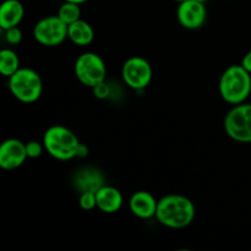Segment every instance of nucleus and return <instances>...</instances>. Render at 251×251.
I'll list each match as a JSON object with an SVG mask.
<instances>
[{
  "label": "nucleus",
  "instance_id": "dca6fc26",
  "mask_svg": "<svg viewBox=\"0 0 251 251\" xmlns=\"http://www.w3.org/2000/svg\"><path fill=\"white\" fill-rule=\"evenodd\" d=\"M20 66V58L16 51L10 48H4L0 51V74L9 78L14 75Z\"/></svg>",
  "mask_w": 251,
  "mask_h": 251
},
{
  "label": "nucleus",
  "instance_id": "a878e982",
  "mask_svg": "<svg viewBox=\"0 0 251 251\" xmlns=\"http://www.w3.org/2000/svg\"><path fill=\"white\" fill-rule=\"evenodd\" d=\"M174 1H176V2H181V1H184V0H174Z\"/></svg>",
  "mask_w": 251,
  "mask_h": 251
},
{
  "label": "nucleus",
  "instance_id": "9b49d317",
  "mask_svg": "<svg viewBox=\"0 0 251 251\" xmlns=\"http://www.w3.org/2000/svg\"><path fill=\"white\" fill-rule=\"evenodd\" d=\"M157 205H158V200H156V198L149 191L139 190L130 196V211L135 217L141 218V220H150L152 217H156Z\"/></svg>",
  "mask_w": 251,
  "mask_h": 251
},
{
  "label": "nucleus",
  "instance_id": "f3484780",
  "mask_svg": "<svg viewBox=\"0 0 251 251\" xmlns=\"http://www.w3.org/2000/svg\"><path fill=\"white\" fill-rule=\"evenodd\" d=\"M81 5L76 4V2L71 1H64L63 4L59 6L58 16L65 22L66 25H70L73 22L77 21L81 19Z\"/></svg>",
  "mask_w": 251,
  "mask_h": 251
},
{
  "label": "nucleus",
  "instance_id": "f8f14e48",
  "mask_svg": "<svg viewBox=\"0 0 251 251\" xmlns=\"http://www.w3.org/2000/svg\"><path fill=\"white\" fill-rule=\"evenodd\" d=\"M75 189L80 193L85 191H97L98 189L105 185V179L102 172L93 167H83L75 173L73 179Z\"/></svg>",
  "mask_w": 251,
  "mask_h": 251
},
{
  "label": "nucleus",
  "instance_id": "b1692460",
  "mask_svg": "<svg viewBox=\"0 0 251 251\" xmlns=\"http://www.w3.org/2000/svg\"><path fill=\"white\" fill-rule=\"evenodd\" d=\"M64 1H71V2H76V4H85L86 1H88V0H64Z\"/></svg>",
  "mask_w": 251,
  "mask_h": 251
},
{
  "label": "nucleus",
  "instance_id": "6e6552de",
  "mask_svg": "<svg viewBox=\"0 0 251 251\" xmlns=\"http://www.w3.org/2000/svg\"><path fill=\"white\" fill-rule=\"evenodd\" d=\"M153 76V70L149 61L142 56H131L123 64L122 77L127 87L142 91L149 87Z\"/></svg>",
  "mask_w": 251,
  "mask_h": 251
},
{
  "label": "nucleus",
  "instance_id": "7ed1b4c3",
  "mask_svg": "<svg viewBox=\"0 0 251 251\" xmlns=\"http://www.w3.org/2000/svg\"><path fill=\"white\" fill-rule=\"evenodd\" d=\"M47 153L58 161L76 158L80 140L74 131L64 125H51L46 130L42 140Z\"/></svg>",
  "mask_w": 251,
  "mask_h": 251
},
{
  "label": "nucleus",
  "instance_id": "aec40b11",
  "mask_svg": "<svg viewBox=\"0 0 251 251\" xmlns=\"http://www.w3.org/2000/svg\"><path fill=\"white\" fill-rule=\"evenodd\" d=\"M5 39L11 46H17L22 41V31L19 26L5 29Z\"/></svg>",
  "mask_w": 251,
  "mask_h": 251
},
{
  "label": "nucleus",
  "instance_id": "f03ea898",
  "mask_svg": "<svg viewBox=\"0 0 251 251\" xmlns=\"http://www.w3.org/2000/svg\"><path fill=\"white\" fill-rule=\"evenodd\" d=\"M218 91L225 102L235 105L247 102L251 93V74L242 65H230L221 75Z\"/></svg>",
  "mask_w": 251,
  "mask_h": 251
},
{
  "label": "nucleus",
  "instance_id": "4468645a",
  "mask_svg": "<svg viewBox=\"0 0 251 251\" xmlns=\"http://www.w3.org/2000/svg\"><path fill=\"white\" fill-rule=\"evenodd\" d=\"M25 17V7L20 0H5L0 6V27L1 29L20 26Z\"/></svg>",
  "mask_w": 251,
  "mask_h": 251
},
{
  "label": "nucleus",
  "instance_id": "39448f33",
  "mask_svg": "<svg viewBox=\"0 0 251 251\" xmlns=\"http://www.w3.org/2000/svg\"><path fill=\"white\" fill-rule=\"evenodd\" d=\"M76 78L86 87L93 88L105 81L107 66L102 56L93 51H86L78 55L74 65Z\"/></svg>",
  "mask_w": 251,
  "mask_h": 251
},
{
  "label": "nucleus",
  "instance_id": "412c9836",
  "mask_svg": "<svg viewBox=\"0 0 251 251\" xmlns=\"http://www.w3.org/2000/svg\"><path fill=\"white\" fill-rule=\"evenodd\" d=\"M92 90L93 95H95V97L98 98V100H105V98H108L110 96V86L108 85L105 81L98 83V85L95 86Z\"/></svg>",
  "mask_w": 251,
  "mask_h": 251
},
{
  "label": "nucleus",
  "instance_id": "0eeeda50",
  "mask_svg": "<svg viewBox=\"0 0 251 251\" xmlns=\"http://www.w3.org/2000/svg\"><path fill=\"white\" fill-rule=\"evenodd\" d=\"M33 37L41 46L58 47L68 39V25L58 15L46 16L34 25Z\"/></svg>",
  "mask_w": 251,
  "mask_h": 251
},
{
  "label": "nucleus",
  "instance_id": "9d476101",
  "mask_svg": "<svg viewBox=\"0 0 251 251\" xmlns=\"http://www.w3.org/2000/svg\"><path fill=\"white\" fill-rule=\"evenodd\" d=\"M28 158L26 144L19 139H7L0 145V167L4 171L20 168Z\"/></svg>",
  "mask_w": 251,
  "mask_h": 251
},
{
  "label": "nucleus",
  "instance_id": "f257e3e1",
  "mask_svg": "<svg viewBox=\"0 0 251 251\" xmlns=\"http://www.w3.org/2000/svg\"><path fill=\"white\" fill-rule=\"evenodd\" d=\"M195 216V205L186 196L169 194L158 200L156 218L164 227L183 229L194 222Z\"/></svg>",
  "mask_w": 251,
  "mask_h": 251
},
{
  "label": "nucleus",
  "instance_id": "2eb2a0df",
  "mask_svg": "<svg viewBox=\"0 0 251 251\" xmlns=\"http://www.w3.org/2000/svg\"><path fill=\"white\" fill-rule=\"evenodd\" d=\"M68 38L76 46L86 47L95 39V29L87 21L80 19L68 26Z\"/></svg>",
  "mask_w": 251,
  "mask_h": 251
},
{
  "label": "nucleus",
  "instance_id": "4be33fe9",
  "mask_svg": "<svg viewBox=\"0 0 251 251\" xmlns=\"http://www.w3.org/2000/svg\"><path fill=\"white\" fill-rule=\"evenodd\" d=\"M240 65H242L245 70L249 71V73L251 74V50L248 51V53L243 56Z\"/></svg>",
  "mask_w": 251,
  "mask_h": 251
},
{
  "label": "nucleus",
  "instance_id": "5701e85b",
  "mask_svg": "<svg viewBox=\"0 0 251 251\" xmlns=\"http://www.w3.org/2000/svg\"><path fill=\"white\" fill-rule=\"evenodd\" d=\"M88 152H90L88 147L86 146L85 144H80L77 150V154H76V158H85V157L88 156Z\"/></svg>",
  "mask_w": 251,
  "mask_h": 251
},
{
  "label": "nucleus",
  "instance_id": "1a4fd4ad",
  "mask_svg": "<svg viewBox=\"0 0 251 251\" xmlns=\"http://www.w3.org/2000/svg\"><path fill=\"white\" fill-rule=\"evenodd\" d=\"M176 19L184 28H200L205 25L206 19H207L206 5L198 0H184L178 5Z\"/></svg>",
  "mask_w": 251,
  "mask_h": 251
},
{
  "label": "nucleus",
  "instance_id": "423d86ee",
  "mask_svg": "<svg viewBox=\"0 0 251 251\" xmlns=\"http://www.w3.org/2000/svg\"><path fill=\"white\" fill-rule=\"evenodd\" d=\"M225 131L228 136L237 142H251V103H240L233 105L226 114Z\"/></svg>",
  "mask_w": 251,
  "mask_h": 251
},
{
  "label": "nucleus",
  "instance_id": "ddd939ff",
  "mask_svg": "<svg viewBox=\"0 0 251 251\" xmlns=\"http://www.w3.org/2000/svg\"><path fill=\"white\" fill-rule=\"evenodd\" d=\"M96 196H97V208L107 215L117 213L124 203V198L119 189L107 184L96 191Z\"/></svg>",
  "mask_w": 251,
  "mask_h": 251
},
{
  "label": "nucleus",
  "instance_id": "393cba45",
  "mask_svg": "<svg viewBox=\"0 0 251 251\" xmlns=\"http://www.w3.org/2000/svg\"><path fill=\"white\" fill-rule=\"evenodd\" d=\"M198 1H201V2H203V4H205V2L207 1V0H198Z\"/></svg>",
  "mask_w": 251,
  "mask_h": 251
},
{
  "label": "nucleus",
  "instance_id": "a211bd4d",
  "mask_svg": "<svg viewBox=\"0 0 251 251\" xmlns=\"http://www.w3.org/2000/svg\"><path fill=\"white\" fill-rule=\"evenodd\" d=\"M78 205L85 211H91L97 207V196H96L95 191L80 193V196H78Z\"/></svg>",
  "mask_w": 251,
  "mask_h": 251
},
{
  "label": "nucleus",
  "instance_id": "20e7f679",
  "mask_svg": "<svg viewBox=\"0 0 251 251\" xmlns=\"http://www.w3.org/2000/svg\"><path fill=\"white\" fill-rule=\"evenodd\" d=\"M9 90L17 100L31 104L41 98L43 81L41 75L33 69L20 68L9 77Z\"/></svg>",
  "mask_w": 251,
  "mask_h": 251
},
{
  "label": "nucleus",
  "instance_id": "6ab92c4d",
  "mask_svg": "<svg viewBox=\"0 0 251 251\" xmlns=\"http://www.w3.org/2000/svg\"><path fill=\"white\" fill-rule=\"evenodd\" d=\"M43 151H46L44 149L43 142L36 141V140H32V141L26 142V152L28 158H38V157L42 156Z\"/></svg>",
  "mask_w": 251,
  "mask_h": 251
}]
</instances>
